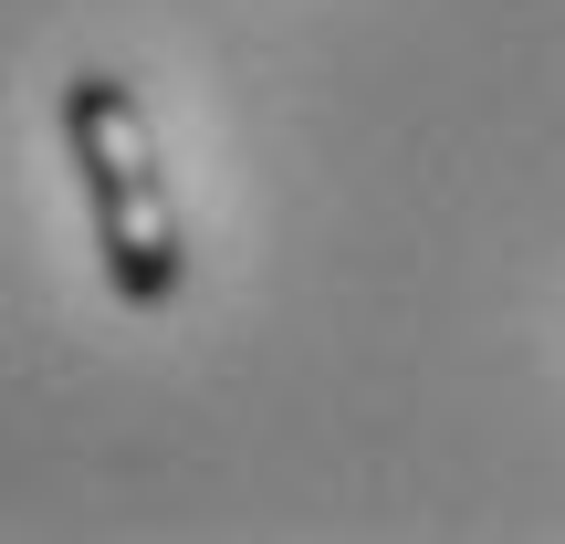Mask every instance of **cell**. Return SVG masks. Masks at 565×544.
I'll return each instance as SVG.
<instances>
[{
	"mask_svg": "<svg viewBox=\"0 0 565 544\" xmlns=\"http://www.w3.org/2000/svg\"><path fill=\"white\" fill-rule=\"evenodd\" d=\"M63 147H74L84 210H95L105 282L126 303H168L179 273H189V231H179V200H168L158 126H147L137 84L126 74H74L63 84Z\"/></svg>",
	"mask_w": 565,
	"mask_h": 544,
	"instance_id": "obj_1",
	"label": "cell"
}]
</instances>
